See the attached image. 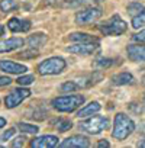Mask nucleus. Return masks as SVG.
<instances>
[{
  "label": "nucleus",
  "mask_w": 145,
  "mask_h": 148,
  "mask_svg": "<svg viewBox=\"0 0 145 148\" xmlns=\"http://www.w3.org/2000/svg\"><path fill=\"white\" fill-rule=\"evenodd\" d=\"M135 129V123L131 118H128L125 113H118L115 116V126L112 131L113 138L118 141H123L126 136H129Z\"/></svg>",
  "instance_id": "nucleus-1"
},
{
  "label": "nucleus",
  "mask_w": 145,
  "mask_h": 148,
  "mask_svg": "<svg viewBox=\"0 0 145 148\" xmlns=\"http://www.w3.org/2000/svg\"><path fill=\"white\" fill-rule=\"evenodd\" d=\"M84 102V97L81 95H70V96H61L52 100L54 109L58 112H72L79 106H81Z\"/></svg>",
  "instance_id": "nucleus-2"
},
{
  "label": "nucleus",
  "mask_w": 145,
  "mask_h": 148,
  "mask_svg": "<svg viewBox=\"0 0 145 148\" xmlns=\"http://www.w3.org/2000/svg\"><path fill=\"white\" fill-rule=\"evenodd\" d=\"M126 22L122 21L118 15L112 16L110 19L99 25V31L103 35H122L126 31Z\"/></svg>",
  "instance_id": "nucleus-3"
},
{
  "label": "nucleus",
  "mask_w": 145,
  "mask_h": 148,
  "mask_svg": "<svg viewBox=\"0 0 145 148\" xmlns=\"http://www.w3.org/2000/svg\"><path fill=\"white\" fill-rule=\"evenodd\" d=\"M64 68H65V61L60 57H52L42 61L38 65V73L41 76H52V74H60Z\"/></svg>",
  "instance_id": "nucleus-4"
},
{
  "label": "nucleus",
  "mask_w": 145,
  "mask_h": 148,
  "mask_svg": "<svg viewBox=\"0 0 145 148\" xmlns=\"http://www.w3.org/2000/svg\"><path fill=\"white\" fill-rule=\"evenodd\" d=\"M109 128V119L106 116H93L84 122L80 123V129L81 131H86L89 134H100L102 131L107 129Z\"/></svg>",
  "instance_id": "nucleus-5"
},
{
  "label": "nucleus",
  "mask_w": 145,
  "mask_h": 148,
  "mask_svg": "<svg viewBox=\"0 0 145 148\" xmlns=\"http://www.w3.org/2000/svg\"><path fill=\"white\" fill-rule=\"evenodd\" d=\"M29 96H31V92L28 89H13L5 97V105L8 109H13V108L19 106L23 102V99H26Z\"/></svg>",
  "instance_id": "nucleus-6"
},
{
  "label": "nucleus",
  "mask_w": 145,
  "mask_h": 148,
  "mask_svg": "<svg viewBox=\"0 0 145 148\" xmlns=\"http://www.w3.org/2000/svg\"><path fill=\"white\" fill-rule=\"evenodd\" d=\"M102 16V10L97 9V8H89L86 10H80L76 13V23L79 25H89V23H93L96 22L99 18Z\"/></svg>",
  "instance_id": "nucleus-7"
},
{
  "label": "nucleus",
  "mask_w": 145,
  "mask_h": 148,
  "mask_svg": "<svg viewBox=\"0 0 145 148\" xmlns=\"http://www.w3.org/2000/svg\"><path fill=\"white\" fill-rule=\"evenodd\" d=\"M97 47H99V44H81V42H77L76 45L67 47V52L81 54V55H92V54H94L97 51Z\"/></svg>",
  "instance_id": "nucleus-8"
},
{
  "label": "nucleus",
  "mask_w": 145,
  "mask_h": 148,
  "mask_svg": "<svg viewBox=\"0 0 145 148\" xmlns=\"http://www.w3.org/2000/svg\"><path fill=\"white\" fill-rule=\"evenodd\" d=\"M58 145V138L55 135H42L35 138L31 142V147H36V148H52Z\"/></svg>",
  "instance_id": "nucleus-9"
},
{
  "label": "nucleus",
  "mask_w": 145,
  "mask_h": 148,
  "mask_svg": "<svg viewBox=\"0 0 145 148\" xmlns=\"http://www.w3.org/2000/svg\"><path fill=\"white\" fill-rule=\"evenodd\" d=\"M90 145V141L86 138V136H81V135H74V136H70L67 138L65 141H62L60 144V147L65 148V147H76V148H84V147H89Z\"/></svg>",
  "instance_id": "nucleus-10"
},
{
  "label": "nucleus",
  "mask_w": 145,
  "mask_h": 148,
  "mask_svg": "<svg viewBox=\"0 0 145 148\" xmlns=\"http://www.w3.org/2000/svg\"><path fill=\"white\" fill-rule=\"evenodd\" d=\"M126 52L132 61H145V45H139V44L129 45L126 48Z\"/></svg>",
  "instance_id": "nucleus-11"
},
{
  "label": "nucleus",
  "mask_w": 145,
  "mask_h": 148,
  "mask_svg": "<svg viewBox=\"0 0 145 148\" xmlns=\"http://www.w3.org/2000/svg\"><path fill=\"white\" fill-rule=\"evenodd\" d=\"M8 28L12 31V32H26L31 29V22L29 21H22V19H18V18H12L9 22H8Z\"/></svg>",
  "instance_id": "nucleus-12"
},
{
  "label": "nucleus",
  "mask_w": 145,
  "mask_h": 148,
  "mask_svg": "<svg viewBox=\"0 0 145 148\" xmlns=\"http://www.w3.org/2000/svg\"><path fill=\"white\" fill-rule=\"evenodd\" d=\"M0 70L5 71V73H10V74H21V73H25L28 68L22 64H18V62L0 61Z\"/></svg>",
  "instance_id": "nucleus-13"
},
{
  "label": "nucleus",
  "mask_w": 145,
  "mask_h": 148,
  "mask_svg": "<svg viewBox=\"0 0 145 148\" xmlns=\"http://www.w3.org/2000/svg\"><path fill=\"white\" fill-rule=\"evenodd\" d=\"M23 45L22 38H9L6 41H0V52H9Z\"/></svg>",
  "instance_id": "nucleus-14"
},
{
  "label": "nucleus",
  "mask_w": 145,
  "mask_h": 148,
  "mask_svg": "<svg viewBox=\"0 0 145 148\" xmlns=\"http://www.w3.org/2000/svg\"><path fill=\"white\" fill-rule=\"evenodd\" d=\"M70 41L74 42H81V44H99V39L93 35L89 34H81V32H74L70 35Z\"/></svg>",
  "instance_id": "nucleus-15"
},
{
  "label": "nucleus",
  "mask_w": 145,
  "mask_h": 148,
  "mask_svg": "<svg viewBox=\"0 0 145 148\" xmlns=\"http://www.w3.org/2000/svg\"><path fill=\"white\" fill-rule=\"evenodd\" d=\"M112 82L116 86H126V84H132L135 82V79L129 73H119V74H116V76L112 77Z\"/></svg>",
  "instance_id": "nucleus-16"
},
{
  "label": "nucleus",
  "mask_w": 145,
  "mask_h": 148,
  "mask_svg": "<svg viewBox=\"0 0 145 148\" xmlns=\"http://www.w3.org/2000/svg\"><path fill=\"white\" fill-rule=\"evenodd\" d=\"M100 105L97 103V102H92V103H89V105H86L84 108H81V110H79V113H77V116L81 119V118H86V116H92L93 113H96V112H99L100 110Z\"/></svg>",
  "instance_id": "nucleus-17"
},
{
  "label": "nucleus",
  "mask_w": 145,
  "mask_h": 148,
  "mask_svg": "<svg viewBox=\"0 0 145 148\" xmlns=\"http://www.w3.org/2000/svg\"><path fill=\"white\" fill-rule=\"evenodd\" d=\"M45 42H47V36L44 34H35V35H31L28 38V44L31 48H39Z\"/></svg>",
  "instance_id": "nucleus-18"
},
{
  "label": "nucleus",
  "mask_w": 145,
  "mask_h": 148,
  "mask_svg": "<svg viewBox=\"0 0 145 148\" xmlns=\"http://www.w3.org/2000/svg\"><path fill=\"white\" fill-rule=\"evenodd\" d=\"M51 125H52L58 132H65V131L71 129V126H72V123H71L68 119H62V118L54 119V121L51 122Z\"/></svg>",
  "instance_id": "nucleus-19"
},
{
  "label": "nucleus",
  "mask_w": 145,
  "mask_h": 148,
  "mask_svg": "<svg viewBox=\"0 0 145 148\" xmlns=\"http://www.w3.org/2000/svg\"><path fill=\"white\" fill-rule=\"evenodd\" d=\"M113 60L110 58H97L94 62H93V68L94 70H105V68H109L110 65H113Z\"/></svg>",
  "instance_id": "nucleus-20"
},
{
  "label": "nucleus",
  "mask_w": 145,
  "mask_h": 148,
  "mask_svg": "<svg viewBox=\"0 0 145 148\" xmlns=\"http://www.w3.org/2000/svg\"><path fill=\"white\" fill-rule=\"evenodd\" d=\"M18 8V3L16 0H2L0 2V10L3 13H8V12H12Z\"/></svg>",
  "instance_id": "nucleus-21"
},
{
  "label": "nucleus",
  "mask_w": 145,
  "mask_h": 148,
  "mask_svg": "<svg viewBox=\"0 0 145 148\" xmlns=\"http://www.w3.org/2000/svg\"><path fill=\"white\" fill-rule=\"evenodd\" d=\"M145 10V6L144 5H141V3H138V2H133V3H131L129 6H128V13L133 18V16H136V15H139V13H142Z\"/></svg>",
  "instance_id": "nucleus-22"
},
{
  "label": "nucleus",
  "mask_w": 145,
  "mask_h": 148,
  "mask_svg": "<svg viewBox=\"0 0 145 148\" xmlns=\"http://www.w3.org/2000/svg\"><path fill=\"white\" fill-rule=\"evenodd\" d=\"M144 25H145V10L142 13H139V15H136V16L132 18V28L138 29V28H141Z\"/></svg>",
  "instance_id": "nucleus-23"
},
{
  "label": "nucleus",
  "mask_w": 145,
  "mask_h": 148,
  "mask_svg": "<svg viewBox=\"0 0 145 148\" xmlns=\"http://www.w3.org/2000/svg\"><path fill=\"white\" fill-rule=\"evenodd\" d=\"M19 129H21L22 132H26V134H36L39 128H38L36 125H31V123L21 122V123H19Z\"/></svg>",
  "instance_id": "nucleus-24"
},
{
  "label": "nucleus",
  "mask_w": 145,
  "mask_h": 148,
  "mask_svg": "<svg viewBox=\"0 0 145 148\" xmlns=\"http://www.w3.org/2000/svg\"><path fill=\"white\" fill-rule=\"evenodd\" d=\"M80 89V86H79V83H76V82H65L62 86H61V90L62 92H76V90H79Z\"/></svg>",
  "instance_id": "nucleus-25"
},
{
  "label": "nucleus",
  "mask_w": 145,
  "mask_h": 148,
  "mask_svg": "<svg viewBox=\"0 0 145 148\" xmlns=\"http://www.w3.org/2000/svg\"><path fill=\"white\" fill-rule=\"evenodd\" d=\"M100 0H72L70 6H86V5H94L99 3Z\"/></svg>",
  "instance_id": "nucleus-26"
},
{
  "label": "nucleus",
  "mask_w": 145,
  "mask_h": 148,
  "mask_svg": "<svg viewBox=\"0 0 145 148\" xmlns=\"http://www.w3.org/2000/svg\"><path fill=\"white\" fill-rule=\"evenodd\" d=\"M34 82H35V77H34V76H22V77L18 79V83H19L21 86H29V84H32Z\"/></svg>",
  "instance_id": "nucleus-27"
},
{
  "label": "nucleus",
  "mask_w": 145,
  "mask_h": 148,
  "mask_svg": "<svg viewBox=\"0 0 145 148\" xmlns=\"http://www.w3.org/2000/svg\"><path fill=\"white\" fill-rule=\"evenodd\" d=\"M15 132H16V129H15V128H10V129H8L6 132H3V135L0 136V139H2V141H9V139L15 135Z\"/></svg>",
  "instance_id": "nucleus-28"
},
{
  "label": "nucleus",
  "mask_w": 145,
  "mask_h": 148,
  "mask_svg": "<svg viewBox=\"0 0 145 148\" xmlns=\"http://www.w3.org/2000/svg\"><path fill=\"white\" fill-rule=\"evenodd\" d=\"M25 145V136H18V138H15V141L12 142V147H23Z\"/></svg>",
  "instance_id": "nucleus-29"
},
{
  "label": "nucleus",
  "mask_w": 145,
  "mask_h": 148,
  "mask_svg": "<svg viewBox=\"0 0 145 148\" xmlns=\"http://www.w3.org/2000/svg\"><path fill=\"white\" fill-rule=\"evenodd\" d=\"M132 39H133V41H136V42H145V29H144V31H141L139 34L133 35V36H132Z\"/></svg>",
  "instance_id": "nucleus-30"
},
{
  "label": "nucleus",
  "mask_w": 145,
  "mask_h": 148,
  "mask_svg": "<svg viewBox=\"0 0 145 148\" xmlns=\"http://www.w3.org/2000/svg\"><path fill=\"white\" fill-rule=\"evenodd\" d=\"M36 54H38L36 51H26V52H22L19 57H23V58H28V60H31V58H34Z\"/></svg>",
  "instance_id": "nucleus-31"
},
{
  "label": "nucleus",
  "mask_w": 145,
  "mask_h": 148,
  "mask_svg": "<svg viewBox=\"0 0 145 148\" xmlns=\"http://www.w3.org/2000/svg\"><path fill=\"white\" fill-rule=\"evenodd\" d=\"M10 83H12V79H9V77H0V87H2V86H8Z\"/></svg>",
  "instance_id": "nucleus-32"
},
{
  "label": "nucleus",
  "mask_w": 145,
  "mask_h": 148,
  "mask_svg": "<svg viewBox=\"0 0 145 148\" xmlns=\"http://www.w3.org/2000/svg\"><path fill=\"white\" fill-rule=\"evenodd\" d=\"M110 144L107 142V141H100L99 144H97V147H109Z\"/></svg>",
  "instance_id": "nucleus-33"
},
{
  "label": "nucleus",
  "mask_w": 145,
  "mask_h": 148,
  "mask_svg": "<svg viewBox=\"0 0 145 148\" xmlns=\"http://www.w3.org/2000/svg\"><path fill=\"white\" fill-rule=\"evenodd\" d=\"M6 125V119L5 118H0V128H3Z\"/></svg>",
  "instance_id": "nucleus-34"
},
{
  "label": "nucleus",
  "mask_w": 145,
  "mask_h": 148,
  "mask_svg": "<svg viewBox=\"0 0 145 148\" xmlns=\"http://www.w3.org/2000/svg\"><path fill=\"white\" fill-rule=\"evenodd\" d=\"M3 34H5V28L0 25V35H3Z\"/></svg>",
  "instance_id": "nucleus-35"
},
{
  "label": "nucleus",
  "mask_w": 145,
  "mask_h": 148,
  "mask_svg": "<svg viewBox=\"0 0 145 148\" xmlns=\"http://www.w3.org/2000/svg\"><path fill=\"white\" fill-rule=\"evenodd\" d=\"M139 147H142V148H145V139H144L142 142H139Z\"/></svg>",
  "instance_id": "nucleus-36"
},
{
  "label": "nucleus",
  "mask_w": 145,
  "mask_h": 148,
  "mask_svg": "<svg viewBox=\"0 0 145 148\" xmlns=\"http://www.w3.org/2000/svg\"><path fill=\"white\" fill-rule=\"evenodd\" d=\"M142 82H144V84H145V76H144V79H142Z\"/></svg>",
  "instance_id": "nucleus-37"
}]
</instances>
